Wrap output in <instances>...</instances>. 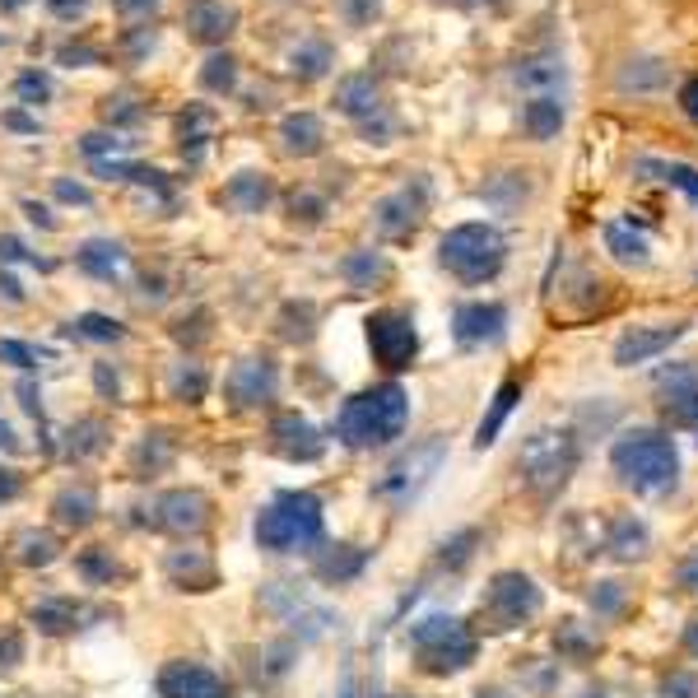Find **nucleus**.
<instances>
[{"mask_svg":"<svg viewBox=\"0 0 698 698\" xmlns=\"http://www.w3.org/2000/svg\"><path fill=\"white\" fill-rule=\"evenodd\" d=\"M405 420H410V396L396 382H382V386H368V392H358L341 405V415H335V438H341L350 452L386 448L405 433Z\"/></svg>","mask_w":698,"mask_h":698,"instance_id":"obj_1","label":"nucleus"},{"mask_svg":"<svg viewBox=\"0 0 698 698\" xmlns=\"http://www.w3.org/2000/svg\"><path fill=\"white\" fill-rule=\"evenodd\" d=\"M252 535L271 554H298L322 545V499L307 494V489H284L256 512Z\"/></svg>","mask_w":698,"mask_h":698,"instance_id":"obj_2","label":"nucleus"},{"mask_svg":"<svg viewBox=\"0 0 698 698\" xmlns=\"http://www.w3.org/2000/svg\"><path fill=\"white\" fill-rule=\"evenodd\" d=\"M610 465H615V475L633 489H666L680 475V452L666 433L633 429L610 448Z\"/></svg>","mask_w":698,"mask_h":698,"instance_id":"obj_3","label":"nucleus"},{"mask_svg":"<svg viewBox=\"0 0 698 698\" xmlns=\"http://www.w3.org/2000/svg\"><path fill=\"white\" fill-rule=\"evenodd\" d=\"M438 262L461 284H484L503 271L508 243L494 224H456L452 233H443V243H438Z\"/></svg>","mask_w":698,"mask_h":698,"instance_id":"obj_4","label":"nucleus"},{"mask_svg":"<svg viewBox=\"0 0 698 698\" xmlns=\"http://www.w3.org/2000/svg\"><path fill=\"white\" fill-rule=\"evenodd\" d=\"M410 648H415V657L429 676H452V670H465L475 661L480 642L456 615H429L410 629Z\"/></svg>","mask_w":698,"mask_h":698,"instance_id":"obj_5","label":"nucleus"},{"mask_svg":"<svg viewBox=\"0 0 698 698\" xmlns=\"http://www.w3.org/2000/svg\"><path fill=\"white\" fill-rule=\"evenodd\" d=\"M517 465H522V475L535 494H554V489H563L568 475L578 471V438L568 429H540L527 438Z\"/></svg>","mask_w":698,"mask_h":698,"instance_id":"obj_6","label":"nucleus"},{"mask_svg":"<svg viewBox=\"0 0 698 698\" xmlns=\"http://www.w3.org/2000/svg\"><path fill=\"white\" fill-rule=\"evenodd\" d=\"M535 610H540V587L527 573H499L484 587V601H480V619L494 633L522 629L527 619H535Z\"/></svg>","mask_w":698,"mask_h":698,"instance_id":"obj_7","label":"nucleus"},{"mask_svg":"<svg viewBox=\"0 0 698 698\" xmlns=\"http://www.w3.org/2000/svg\"><path fill=\"white\" fill-rule=\"evenodd\" d=\"M443 461H448V443H443V438H424L420 448H410V452L392 465V471H386V475L377 480L373 494L386 499L392 508H405V503L415 499L420 489L438 475V465H443Z\"/></svg>","mask_w":698,"mask_h":698,"instance_id":"obj_8","label":"nucleus"},{"mask_svg":"<svg viewBox=\"0 0 698 698\" xmlns=\"http://www.w3.org/2000/svg\"><path fill=\"white\" fill-rule=\"evenodd\" d=\"M368 350L386 373H401L415 364L420 354V331L410 313H396V307H382V313L368 317Z\"/></svg>","mask_w":698,"mask_h":698,"instance_id":"obj_9","label":"nucleus"},{"mask_svg":"<svg viewBox=\"0 0 698 698\" xmlns=\"http://www.w3.org/2000/svg\"><path fill=\"white\" fill-rule=\"evenodd\" d=\"M210 522V499L200 489H168L149 503V527L168 535H196Z\"/></svg>","mask_w":698,"mask_h":698,"instance_id":"obj_10","label":"nucleus"},{"mask_svg":"<svg viewBox=\"0 0 698 698\" xmlns=\"http://www.w3.org/2000/svg\"><path fill=\"white\" fill-rule=\"evenodd\" d=\"M279 392V373L266 354H252V358H238L224 382V396L233 401V410H266Z\"/></svg>","mask_w":698,"mask_h":698,"instance_id":"obj_11","label":"nucleus"},{"mask_svg":"<svg viewBox=\"0 0 698 698\" xmlns=\"http://www.w3.org/2000/svg\"><path fill=\"white\" fill-rule=\"evenodd\" d=\"M685 331H689V322L633 326V331H625V335L615 341V364H619V368H638V364H648V358H657V354H666L670 345H676Z\"/></svg>","mask_w":698,"mask_h":698,"instance_id":"obj_12","label":"nucleus"},{"mask_svg":"<svg viewBox=\"0 0 698 698\" xmlns=\"http://www.w3.org/2000/svg\"><path fill=\"white\" fill-rule=\"evenodd\" d=\"M271 452L284 461H317L326 452V438L298 410H284V415L271 420Z\"/></svg>","mask_w":698,"mask_h":698,"instance_id":"obj_13","label":"nucleus"},{"mask_svg":"<svg viewBox=\"0 0 698 698\" xmlns=\"http://www.w3.org/2000/svg\"><path fill=\"white\" fill-rule=\"evenodd\" d=\"M508 331V307L503 303H461L452 317V335L456 345H499Z\"/></svg>","mask_w":698,"mask_h":698,"instance_id":"obj_14","label":"nucleus"},{"mask_svg":"<svg viewBox=\"0 0 698 698\" xmlns=\"http://www.w3.org/2000/svg\"><path fill=\"white\" fill-rule=\"evenodd\" d=\"M159 698H228V685L200 661H168L159 670Z\"/></svg>","mask_w":698,"mask_h":698,"instance_id":"obj_15","label":"nucleus"},{"mask_svg":"<svg viewBox=\"0 0 698 698\" xmlns=\"http://www.w3.org/2000/svg\"><path fill=\"white\" fill-rule=\"evenodd\" d=\"M420 219H424V191L415 187H401V191H392V196H382L377 205H373V228L382 233V238H410V233L420 228Z\"/></svg>","mask_w":698,"mask_h":698,"instance_id":"obj_16","label":"nucleus"},{"mask_svg":"<svg viewBox=\"0 0 698 698\" xmlns=\"http://www.w3.org/2000/svg\"><path fill=\"white\" fill-rule=\"evenodd\" d=\"M238 29V10L224 6V0H196L187 10V38L205 42V47H224Z\"/></svg>","mask_w":698,"mask_h":698,"instance_id":"obj_17","label":"nucleus"},{"mask_svg":"<svg viewBox=\"0 0 698 698\" xmlns=\"http://www.w3.org/2000/svg\"><path fill=\"white\" fill-rule=\"evenodd\" d=\"M219 200L228 205V210H238V215H262L266 205L275 200V183H271L266 173H256V168H243V173H233L228 183H224Z\"/></svg>","mask_w":698,"mask_h":698,"instance_id":"obj_18","label":"nucleus"},{"mask_svg":"<svg viewBox=\"0 0 698 698\" xmlns=\"http://www.w3.org/2000/svg\"><path fill=\"white\" fill-rule=\"evenodd\" d=\"M335 108H341L345 117H354L358 126L373 121L377 112H386L382 108V89H377L373 75H345V80L335 85Z\"/></svg>","mask_w":698,"mask_h":698,"instance_id":"obj_19","label":"nucleus"},{"mask_svg":"<svg viewBox=\"0 0 698 698\" xmlns=\"http://www.w3.org/2000/svg\"><path fill=\"white\" fill-rule=\"evenodd\" d=\"M364 568H368V550H358V545H322V550H313V573L322 582H331V587L354 582Z\"/></svg>","mask_w":698,"mask_h":698,"instance_id":"obj_20","label":"nucleus"},{"mask_svg":"<svg viewBox=\"0 0 698 698\" xmlns=\"http://www.w3.org/2000/svg\"><path fill=\"white\" fill-rule=\"evenodd\" d=\"M512 80L522 85L531 98H563V89H568V70H563L559 57H531V61L517 66Z\"/></svg>","mask_w":698,"mask_h":698,"instance_id":"obj_21","label":"nucleus"},{"mask_svg":"<svg viewBox=\"0 0 698 698\" xmlns=\"http://www.w3.org/2000/svg\"><path fill=\"white\" fill-rule=\"evenodd\" d=\"M322 145H326V131L313 112H289L279 121V149L294 154V159H313V154H322Z\"/></svg>","mask_w":698,"mask_h":698,"instance_id":"obj_22","label":"nucleus"},{"mask_svg":"<svg viewBox=\"0 0 698 698\" xmlns=\"http://www.w3.org/2000/svg\"><path fill=\"white\" fill-rule=\"evenodd\" d=\"M661 396H666L670 420L698 424V373H694V368H670V373H661Z\"/></svg>","mask_w":698,"mask_h":698,"instance_id":"obj_23","label":"nucleus"},{"mask_svg":"<svg viewBox=\"0 0 698 698\" xmlns=\"http://www.w3.org/2000/svg\"><path fill=\"white\" fill-rule=\"evenodd\" d=\"M51 512H57V522L66 531H85L94 522V512H98V494H94V484H66L57 499H51Z\"/></svg>","mask_w":698,"mask_h":698,"instance_id":"obj_24","label":"nucleus"},{"mask_svg":"<svg viewBox=\"0 0 698 698\" xmlns=\"http://www.w3.org/2000/svg\"><path fill=\"white\" fill-rule=\"evenodd\" d=\"M168 578L183 587V591H210V587L219 582L215 563L205 559L200 550H173V554H168Z\"/></svg>","mask_w":698,"mask_h":698,"instance_id":"obj_25","label":"nucleus"},{"mask_svg":"<svg viewBox=\"0 0 698 698\" xmlns=\"http://www.w3.org/2000/svg\"><path fill=\"white\" fill-rule=\"evenodd\" d=\"M75 266L94 279H117L121 266H126V247L112 243V238H89L80 252H75Z\"/></svg>","mask_w":698,"mask_h":698,"instance_id":"obj_26","label":"nucleus"},{"mask_svg":"<svg viewBox=\"0 0 698 698\" xmlns=\"http://www.w3.org/2000/svg\"><path fill=\"white\" fill-rule=\"evenodd\" d=\"M522 126L531 140H554L563 131V98H531L522 102Z\"/></svg>","mask_w":698,"mask_h":698,"instance_id":"obj_27","label":"nucleus"},{"mask_svg":"<svg viewBox=\"0 0 698 698\" xmlns=\"http://www.w3.org/2000/svg\"><path fill=\"white\" fill-rule=\"evenodd\" d=\"M14 559H19V563H29V568H47V563H57V559H61V540L51 535V531L23 527V531H14Z\"/></svg>","mask_w":698,"mask_h":698,"instance_id":"obj_28","label":"nucleus"},{"mask_svg":"<svg viewBox=\"0 0 698 698\" xmlns=\"http://www.w3.org/2000/svg\"><path fill=\"white\" fill-rule=\"evenodd\" d=\"M341 275L354 284V289H373V284H382L386 275H392V266H386V256H382V252L364 247V252H350V256H345Z\"/></svg>","mask_w":698,"mask_h":698,"instance_id":"obj_29","label":"nucleus"},{"mask_svg":"<svg viewBox=\"0 0 698 698\" xmlns=\"http://www.w3.org/2000/svg\"><path fill=\"white\" fill-rule=\"evenodd\" d=\"M517 396H522V382H503L499 386V396H494V405H489V415L480 420V433H475V448H489L499 438V429H503V420L512 415V405H517Z\"/></svg>","mask_w":698,"mask_h":698,"instance_id":"obj_30","label":"nucleus"},{"mask_svg":"<svg viewBox=\"0 0 698 698\" xmlns=\"http://www.w3.org/2000/svg\"><path fill=\"white\" fill-rule=\"evenodd\" d=\"M29 619L38 625V633L61 638V633H75V619H80V610H75V601H38L29 610Z\"/></svg>","mask_w":698,"mask_h":698,"instance_id":"obj_31","label":"nucleus"},{"mask_svg":"<svg viewBox=\"0 0 698 698\" xmlns=\"http://www.w3.org/2000/svg\"><path fill=\"white\" fill-rule=\"evenodd\" d=\"M335 66V51L326 42H303L289 51V70L298 75V80H322V75Z\"/></svg>","mask_w":698,"mask_h":698,"instance_id":"obj_32","label":"nucleus"},{"mask_svg":"<svg viewBox=\"0 0 698 698\" xmlns=\"http://www.w3.org/2000/svg\"><path fill=\"white\" fill-rule=\"evenodd\" d=\"M313 331H317V307L313 303H284V313H279V341L303 345V341H313Z\"/></svg>","mask_w":698,"mask_h":698,"instance_id":"obj_33","label":"nucleus"},{"mask_svg":"<svg viewBox=\"0 0 698 698\" xmlns=\"http://www.w3.org/2000/svg\"><path fill=\"white\" fill-rule=\"evenodd\" d=\"M200 89L205 94H233L238 89V61H233L228 51H210L200 66Z\"/></svg>","mask_w":698,"mask_h":698,"instance_id":"obj_34","label":"nucleus"},{"mask_svg":"<svg viewBox=\"0 0 698 698\" xmlns=\"http://www.w3.org/2000/svg\"><path fill=\"white\" fill-rule=\"evenodd\" d=\"M205 392H210V377H205V368L196 364V358H183V364L173 368V396L187 401V405H200Z\"/></svg>","mask_w":698,"mask_h":698,"instance_id":"obj_35","label":"nucleus"},{"mask_svg":"<svg viewBox=\"0 0 698 698\" xmlns=\"http://www.w3.org/2000/svg\"><path fill=\"white\" fill-rule=\"evenodd\" d=\"M638 173H657L666 187H680L694 205H698V173L689 168V164H666V159H642L638 164Z\"/></svg>","mask_w":698,"mask_h":698,"instance_id":"obj_36","label":"nucleus"},{"mask_svg":"<svg viewBox=\"0 0 698 698\" xmlns=\"http://www.w3.org/2000/svg\"><path fill=\"white\" fill-rule=\"evenodd\" d=\"M606 247L619 256L625 266H648V238H638L625 224H610L606 228Z\"/></svg>","mask_w":698,"mask_h":698,"instance_id":"obj_37","label":"nucleus"},{"mask_svg":"<svg viewBox=\"0 0 698 698\" xmlns=\"http://www.w3.org/2000/svg\"><path fill=\"white\" fill-rule=\"evenodd\" d=\"M102 433H108V429H102V420H80V424L66 433V438H70L66 456H70V461H85V456L102 452V448H108V438H102Z\"/></svg>","mask_w":698,"mask_h":698,"instance_id":"obj_38","label":"nucleus"},{"mask_svg":"<svg viewBox=\"0 0 698 698\" xmlns=\"http://www.w3.org/2000/svg\"><path fill=\"white\" fill-rule=\"evenodd\" d=\"M642 550H648V531H642V522H633V517H619L615 531H610V554L638 559Z\"/></svg>","mask_w":698,"mask_h":698,"instance_id":"obj_39","label":"nucleus"},{"mask_svg":"<svg viewBox=\"0 0 698 698\" xmlns=\"http://www.w3.org/2000/svg\"><path fill=\"white\" fill-rule=\"evenodd\" d=\"M75 568H80V578H85L89 587H108V582L117 578V563H112V554L102 550V545H89L80 559H75Z\"/></svg>","mask_w":698,"mask_h":698,"instance_id":"obj_40","label":"nucleus"},{"mask_svg":"<svg viewBox=\"0 0 698 698\" xmlns=\"http://www.w3.org/2000/svg\"><path fill=\"white\" fill-rule=\"evenodd\" d=\"M80 341H121L126 335V326L117 322V317H102V313H85V317H75V326H70Z\"/></svg>","mask_w":698,"mask_h":698,"instance_id":"obj_41","label":"nucleus"},{"mask_svg":"<svg viewBox=\"0 0 698 698\" xmlns=\"http://www.w3.org/2000/svg\"><path fill=\"white\" fill-rule=\"evenodd\" d=\"M168 461H173V443H168V438L164 433H145V443L136 452V475H145V465H149V475L164 471Z\"/></svg>","mask_w":698,"mask_h":698,"instance_id":"obj_42","label":"nucleus"},{"mask_svg":"<svg viewBox=\"0 0 698 698\" xmlns=\"http://www.w3.org/2000/svg\"><path fill=\"white\" fill-rule=\"evenodd\" d=\"M205 126H210V112H205V108H187L183 121H177V136H183V154H191V159H200Z\"/></svg>","mask_w":698,"mask_h":698,"instance_id":"obj_43","label":"nucleus"},{"mask_svg":"<svg viewBox=\"0 0 698 698\" xmlns=\"http://www.w3.org/2000/svg\"><path fill=\"white\" fill-rule=\"evenodd\" d=\"M322 215H326L322 196H313V191H294L289 196V219L294 224H322Z\"/></svg>","mask_w":698,"mask_h":698,"instance_id":"obj_44","label":"nucleus"},{"mask_svg":"<svg viewBox=\"0 0 698 698\" xmlns=\"http://www.w3.org/2000/svg\"><path fill=\"white\" fill-rule=\"evenodd\" d=\"M14 94H19V102H29V108H38V102H47L51 98V80L42 70H29V75H19L14 80Z\"/></svg>","mask_w":698,"mask_h":698,"instance_id":"obj_45","label":"nucleus"},{"mask_svg":"<svg viewBox=\"0 0 698 698\" xmlns=\"http://www.w3.org/2000/svg\"><path fill=\"white\" fill-rule=\"evenodd\" d=\"M0 364H10L19 373H33L38 368V354L29 345H19V341H0Z\"/></svg>","mask_w":698,"mask_h":698,"instance_id":"obj_46","label":"nucleus"},{"mask_svg":"<svg viewBox=\"0 0 698 698\" xmlns=\"http://www.w3.org/2000/svg\"><path fill=\"white\" fill-rule=\"evenodd\" d=\"M80 149H85V154H89V159L98 164V159H112V154L121 149V140H117L112 131H89V136L80 140Z\"/></svg>","mask_w":698,"mask_h":698,"instance_id":"obj_47","label":"nucleus"},{"mask_svg":"<svg viewBox=\"0 0 698 698\" xmlns=\"http://www.w3.org/2000/svg\"><path fill=\"white\" fill-rule=\"evenodd\" d=\"M19 661H23V633L6 629V633H0V676H10Z\"/></svg>","mask_w":698,"mask_h":698,"instance_id":"obj_48","label":"nucleus"},{"mask_svg":"<svg viewBox=\"0 0 698 698\" xmlns=\"http://www.w3.org/2000/svg\"><path fill=\"white\" fill-rule=\"evenodd\" d=\"M345 14H350V23L364 29V23H373L382 14V0H345Z\"/></svg>","mask_w":698,"mask_h":698,"instance_id":"obj_49","label":"nucleus"},{"mask_svg":"<svg viewBox=\"0 0 698 698\" xmlns=\"http://www.w3.org/2000/svg\"><path fill=\"white\" fill-rule=\"evenodd\" d=\"M159 6H164V0H112V10H117L121 19H149Z\"/></svg>","mask_w":698,"mask_h":698,"instance_id":"obj_50","label":"nucleus"},{"mask_svg":"<svg viewBox=\"0 0 698 698\" xmlns=\"http://www.w3.org/2000/svg\"><path fill=\"white\" fill-rule=\"evenodd\" d=\"M102 117H108V121L117 126V121H136V117H140V108H136L131 98H108V108H102Z\"/></svg>","mask_w":698,"mask_h":698,"instance_id":"obj_51","label":"nucleus"},{"mask_svg":"<svg viewBox=\"0 0 698 698\" xmlns=\"http://www.w3.org/2000/svg\"><path fill=\"white\" fill-rule=\"evenodd\" d=\"M19 489H23V480H19V471H14V465H0V503L19 499Z\"/></svg>","mask_w":698,"mask_h":698,"instance_id":"obj_52","label":"nucleus"},{"mask_svg":"<svg viewBox=\"0 0 698 698\" xmlns=\"http://www.w3.org/2000/svg\"><path fill=\"white\" fill-rule=\"evenodd\" d=\"M47 10L57 19H80L89 10V0H47Z\"/></svg>","mask_w":698,"mask_h":698,"instance_id":"obj_53","label":"nucleus"},{"mask_svg":"<svg viewBox=\"0 0 698 698\" xmlns=\"http://www.w3.org/2000/svg\"><path fill=\"white\" fill-rule=\"evenodd\" d=\"M19 401H23V410H29V415H38V420H42V396H38V386H33L29 377L19 382Z\"/></svg>","mask_w":698,"mask_h":698,"instance_id":"obj_54","label":"nucleus"},{"mask_svg":"<svg viewBox=\"0 0 698 698\" xmlns=\"http://www.w3.org/2000/svg\"><path fill=\"white\" fill-rule=\"evenodd\" d=\"M680 108H685L689 121H698V80H685L680 85Z\"/></svg>","mask_w":698,"mask_h":698,"instance_id":"obj_55","label":"nucleus"},{"mask_svg":"<svg viewBox=\"0 0 698 698\" xmlns=\"http://www.w3.org/2000/svg\"><path fill=\"white\" fill-rule=\"evenodd\" d=\"M0 262H38V256L23 252L19 238H0Z\"/></svg>","mask_w":698,"mask_h":698,"instance_id":"obj_56","label":"nucleus"},{"mask_svg":"<svg viewBox=\"0 0 698 698\" xmlns=\"http://www.w3.org/2000/svg\"><path fill=\"white\" fill-rule=\"evenodd\" d=\"M57 196H61V200H75V205H89V200H94L80 183H66V177H57Z\"/></svg>","mask_w":698,"mask_h":698,"instance_id":"obj_57","label":"nucleus"},{"mask_svg":"<svg viewBox=\"0 0 698 698\" xmlns=\"http://www.w3.org/2000/svg\"><path fill=\"white\" fill-rule=\"evenodd\" d=\"M680 587H685V591H698V550L680 563Z\"/></svg>","mask_w":698,"mask_h":698,"instance_id":"obj_58","label":"nucleus"},{"mask_svg":"<svg viewBox=\"0 0 698 698\" xmlns=\"http://www.w3.org/2000/svg\"><path fill=\"white\" fill-rule=\"evenodd\" d=\"M23 210H29V219H33L38 228H57V219H51V210H47V205H38V200H23Z\"/></svg>","mask_w":698,"mask_h":698,"instance_id":"obj_59","label":"nucleus"},{"mask_svg":"<svg viewBox=\"0 0 698 698\" xmlns=\"http://www.w3.org/2000/svg\"><path fill=\"white\" fill-rule=\"evenodd\" d=\"M94 377H98V392L117 401V373H108V364H98V373H94Z\"/></svg>","mask_w":698,"mask_h":698,"instance_id":"obj_60","label":"nucleus"},{"mask_svg":"<svg viewBox=\"0 0 698 698\" xmlns=\"http://www.w3.org/2000/svg\"><path fill=\"white\" fill-rule=\"evenodd\" d=\"M0 289H6L10 303H23V289H19V279H14V275H0Z\"/></svg>","mask_w":698,"mask_h":698,"instance_id":"obj_61","label":"nucleus"},{"mask_svg":"<svg viewBox=\"0 0 698 698\" xmlns=\"http://www.w3.org/2000/svg\"><path fill=\"white\" fill-rule=\"evenodd\" d=\"M0 448H6V452H19V443H14V433H10V424H0Z\"/></svg>","mask_w":698,"mask_h":698,"instance_id":"obj_62","label":"nucleus"},{"mask_svg":"<svg viewBox=\"0 0 698 698\" xmlns=\"http://www.w3.org/2000/svg\"><path fill=\"white\" fill-rule=\"evenodd\" d=\"M689 648H694V652H698V625H694V629H689Z\"/></svg>","mask_w":698,"mask_h":698,"instance_id":"obj_63","label":"nucleus"},{"mask_svg":"<svg viewBox=\"0 0 698 698\" xmlns=\"http://www.w3.org/2000/svg\"><path fill=\"white\" fill-rule=\"evenodd\" d=\"M480 698H508V694H499V689H489V694H480Z\"/></svg>","mask_w":698,"mask_h":698,"instance_id":"obj_64","label":"nucleus"}]
</instances>
